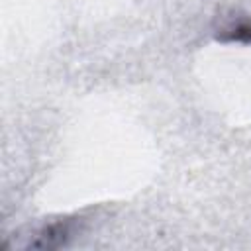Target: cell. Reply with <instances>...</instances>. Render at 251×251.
Here are the masks:
<instances>
[{
    "label": "cell",
    "instance_id": "obj_1",
    "mask_svg": "<svg viewBox=\"0 0 251 251\" xmlns=\"http://www.w3.org/2000/svg\"><path fill=\"white\" fill-rule=\"evenodd\" d=\"M222 41H241V43H251V24H239L233 29L226 31L220 35Z\"/></svg>",
    "mask_w": 251,
    "mask_h": 251
}]
</instances>
